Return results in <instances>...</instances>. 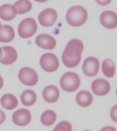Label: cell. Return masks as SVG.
Segmentation results:
<instances>
[{"mask_svg": "<svg viewBox=\"0 0 117 131\" xmlns=\"http://www.w3.org/2000/svg\"><path fill=\"white\" fill-rule=\"evenodd\" d=\"M17 13L18 14H23L31 10L32 5L29 0H18L14 4Z\"/></svg>", "mask_w": 117, "mask_h": 131, "instance_id": "7402d4cb", "label": "cell"}, {"mask_svg": "<svg viewBox=\"0 0 117 131\" xmlns=\"http://www.w3.org/2000/svg\"><path fill=\"white\" fill-rule=\"evenodd\" d=\"M21 100L24 105L31 106L36 103L37 94L33 90H26L24 91L21 94Z\"/></svg>", "mask_w": 117, "mask_h": 131, "instance_id": "d6986e66", "label": "cell"}, {"mask_svg": "<svg viewBox=\"0 0 117 131\" xmlns=\"http://www.w3.org/2000/svg\"><path fill=\"white\" fill-rule=\"evenodd\" d=\"M60 84L61 88L67 92H74L80 85V79L77 73L69 72L64 74L61 78Z\"/></svg>", "mask_w": 117, "mask_h": 131, "instance_id": "7a4b0ae2", "label": "cell"}, {"mask_svg": "<svg viewBox=\"0 0 117 131\" xmlns=\"http://www.w3.org/2000/svg\"><path fill=\"white\" fill-rule=\"evenodd\" d=\"M84 49L83 42L78 39H73L70 40L66 47L63 54L70 58H74L82 56Z\"/></svg>", "mask_w": 117, "mask_h": 131, "instance_id": "5b68a950", "label": "cell"}, {"mask_svg": "<svg viewBox=\"0 0 117 131\" xmlns=\"http://www.w3.org/2000/svg\"><path fill=\"white\" fill-rule=\"evenodd\" d=\"M57 18V13L56 10L52 8H47L40 12L38 16L40 24L44 27L53 26Z\"/></svg>", "mask_w": 117, "mask_h": 131, "instance_id": "52a82bcc", "label": "cell"}, {"mask_svg": "<svg viewBox=\"0 0 117 131\" xmlns=\"http://www.w3.org/2000/svg\"><path fill=\"white\" fill-rule=\"evenodd\" d=\"M2 56H3V51H2V48L0 47V60H1Z\"/></svg>", "mask_w": 117, "mask_h": 131, "instance_id": "83f0119b", "label": "cell"}, {"mask_svg": "<svg viewBox=\"0 0 117 131\" xmlns=\"http://www.w3.org/2000/svg\"><path fill=\"white\" fill-rule=\"evenodd\" d=\"M99 69L100 62L97 58L90 57L85 60L83 65V71L87 77H94L98 72Z\"/></svg>", "mask_w": 117, "mask_h": 131, "instance_id": "ba28073f", "label": "cell"}, {"mask_svg": "<svg viewBox=\"0 0 117 131\" xmlns=\"http://www.w3.org/2000/svg\"><path fill=\"white\" fill-rule=\"evenodd\" d=\"M37 29L38 25L35 20L28 18L20 23L18 27V32L21 38L28 39L34 35Z\"/></svg>", "mask_w": 117, "mask_h": 131, "instance_id": "3957f363", "label": "cell"}, {"mask_svg": "<svg viewBox=\"0 0 117 131\" xmlns=\"http://www.w3.org/2000/svg\"><path fill=\"white\" fill-rule=\"evenodd\" d=\"M40 65L43 70L48 72H53L59 68V61L55 54L46 53L40 58Z\"/></svg>", "mask_w": 117, "mask_h": 131, "instance_id": "277c9868", "label": "cell"}, {"mask_svg": "<svg viewBox=\"0 0 117 131\" xmlns=\"http://www.w3.org/2000/svg\"><path fill=\"white\" fill-rule=\"evenodd\" d=\"M57 115L52 110H46L40 117V121L42 124L47 126H50L56 121Z\"/></svg>", "mask_w": 117, "mask_h": 131, "instance_id": "44dd1931", "label": "cell"}, {"mask_svg": "<svg viewBox=\"0 0 117 131\" xmlns=\"http://www.w3.org/2000/svg\"><path fill=\"white\" fill-rule=\"evenodd\" d=\"M95 1H96L97 4H98L99 5L105 6L108 5V4L111 3V0H95Z\"/></svg>", "mask_w": 117, "mask_h": 131, "instance_id": "d4e9b609", "label": "cell"}, {"mask_svg": "<svg viewBox=\"0 0 117 131\" xmlns=\"http://www.w3.org/2000/svg\"><path fill=\"white\" fill-rule=\"evenodd\" d=\"M35 1L39 2V3H44V2H46L47 1H48V0H35Z\"/></svg>", "mask_w": 117, "mask_h": 131, "instance_id": "f1b7e54d", "label": "cell"}, {"mask_svg": "<svg viewBox=\"0 0 117 131\" xmlns=\"http://www.w3.org/2000/svg\"><path fill=\"white\" fill-rule=\"evenodd\" d=\"M35 42L38 46L45 50H53L56 46V40L55 38L48 34L38 35Z\"/></svg>", "mask_w": 117, "mask_h": 131, "instance_id": "7c38bea8", "label": "cell"}, {"mask_svg": "<svg viewBox=\"0 0 117 131\" xmlns=\"http://www.w3.org/2000/svg\"><path fill=\"white\" fill-rule=\"evenodd\" d=\"M12 121L18 126H26L31 121V113L25 108L18 110L12 115Z\"/></svg>", "mask_w": 117, "mask_h": 131, "instance_id": "30bf717a", "label": "cell"}, {"mask_svg": "<svg viewBox=\"0 0 117 131\" xmlns=\"http://www.w3.org/2000/svg\"><path fill=\"white\" fill-rule=\"evenodd\" d=\"M102 70L106 77H113L115 73V67L113 61L109 58L104 60L102 64Z\"/></svg>", "mask_w": 117, "mask_h": 131, "instance_id": "ffe728a7", "label": "cell"}, {"mask_svg": "<svg viewBox=\"0 0 117 131\" xmlns=\"http://www.w3.org/2000/svg\"><path fill=\"white\" fill-rule=\"evenodd\" d=\"M1 105L8 110H11L17 107L18 101L16 97L11 94H4L1 99Z\"/></svg>", "mask_w": 117, "mask_h": 131, "instance_id": "ac0fdd59", "label": "cell"}, {"mask_svg": "<svg viewBox=\"0 0 117 131\" xmlns=\"http://www.w3.org/2000/svg\"><path fill=\"white\" fill-rule=\"evenodd\" d=\"M4 56L0 62L4 65H10L14 63L18 58L16 50L10 46H4L3 48Z\"/></svg>", "mask_w": 117, "mask_h": 131, "instance_id": "4fadbf2b", "label": "cell"}, {"mask_svg": "<svg viewBox=\"0 0 117 131\" xmlns=\"http://www.w3.org/2000/svg\"><path fill=\"white\" fill-rule=\"evenodd\" d=\"M59 96H60L59 90L55 86L49 85L47 86L43 90V99L48 103H53L56 102L58 100Z\"/></svg>", "mask_w": 117, "mask_h": 131, "instance_id": "5bb4252c", "label": "cell"}, {"mask_svg": "<svg viewBox=\"0 0 117 131\" xmlns=\"http://www.w3.org/2000/svg\"><path fill=\"white\" fill-rule=\"evenodd\" d=\"M101 24L105 28L112 29L117 26V15L112 10H105L101 14Z\"/></svg>", "mask_w": 117, "mask_h": 131, "instance_id": "8fae6325", "label": "cell"}, {"mask_svg": "<svg viewBox=\"0 0 117 131\" xmlns=\"http://www.w3.org/2000/svg\"><path fill=\"white\" fill-rule=\"evenodd\" d=\"M5 120V115L4 112L0 110V125L2 124Z\"/></svg>", "mask_w": 117, "mask_h": 131, "instance_id": "484cf974", "label": "cell"}, {"mask_svg": "<svg viewBox=\"0 0 117 131\" xmlns=\"http://www.w3.org/2000/svg\"><path fill=\"white\" fill-rule=\"evenodd\" d=\"M4 85V81H3V78L1 75H0V89H2L3 88V86Z\"/></svg>", "mask_w": 117, "mask_h": 131, "instance_id": "4316f807", "label": "cell"}, {"mask_svg": "<svg viewBox=\"0 0 117 131\" xmlns=\"http://www.w3.org/2000/svg\"><path fill=\"white\" fill-rule=\"evenodd\" d=\"M88 13L84 7L80 5L74 6L68 10L66 20L68 24L74 27H80L86 22Z\"/></svg>", "mask_w": 117, "mask_h": 131, "instance_id": "6da1fadb", "label": "cell"}, {"mask_svg": "<svg viewBox=\"0 0 117 131\" xmlns=\"http://www.w3.org/2000/svg\"><path fill=\"white\" fill-rule=\"evenodd\" d=\"M72 126L69 122L62 121L57 124L54 130H71Z\"/></svg>", "mask_w": 117, "mask_h": 131, "instance_id": "cb8c5ba5", "label": "cell"}, {"mask_svg": "<svg viewBox=\"0 0 117 131\" xmlns=\"http://www.w3.org/2000/svg\"><path fill=\"white\" fill-rule=\"evenodd\" d=\"M17 10L14 5L4 4L0 7V18L5 21L13 19L16 16Z\"/></svg>", "mask_w": 117, "mask_h": 131, "instance_id": "9a60e30c", "label": "cell"}, {"mask_svg": "<svg viewBox=\"0 0 117 131\" xmlns=\"http://www.w3.org/2000/svg\"><path fill=\"white\" fill-rule=\"evenodd\" d=\"M18 79L25 85L33 86L37 83L38 75L33 69L25 67L21 69L19 72Z\"/></svg>", "mask_w": 117, "mask_h": 131, "instance_id": "8992f818", "label": "cell"}, {"mask_svg": "<svg viewBox=\"0 0 117 131\" xmlns=\"http://www.w3.org/2000/svg\"><path fill=\"white\" fill-rule=\"evenodd\" d=\"M2 28V25H1V23L0 22V30H1V29Z\"/></svg>", "mask_w": 117, "mask_h": 131, "instance_id": "f546056e", "label": "cell"}, {"mask_svg": "<svg viewBox=\"0 0 117 131\" xmlns=\"http://www.w3.org/2000/svg\"><path fill=\"white\" fill-rule=\"evenodd\" d=\"M91 89L94 93L100 96L107 94L111 90L109 82L104 79H97L93 82Z\"/></svg>", "mask_w": 117, "mask_h": 131, "instance_id": "9c48e42d", "label": "cell"}, {"mask_svg": "<svg viewBox=\"0 0 117 131\" xmlns=\"http://www.w3.org/2000/svg\"><path fill=\"white\" fill-rule=\"evenodd\" d=\"M15 37V31L13 27L9 25H4L0 31V42L10 43Z\"/></svg>", "mask_w": 117, "mask_h": 131, "instance_id": "e0dca14e", "label": "cell"}, {"mask_svg": "<svg viewBox=\"0 0 117 131\" xmlns=\"http://www.w3.org/2000/svg\"><path fill=\"white\" fill-rule=\"evenodd\" d=\"M93 97L92 94L86 90H82L78 92L76 96V101L80 106L88 107L92 104Z\"/></svg>", "mask_w": 117, "mask_h": 131, "instance_id": "2e32d148", "label": "cell"}, {"mask_svg": "<svg viewBox=\"0 0 117 131\" xmlns=\"http://www.w3.org/2000/svg\"><path fill=\"white\" fill-rule=\"evenodd\" d=\"M81 60H82V56H80L74 58H70L67 57L63 54L62 55V61L64 65L69 68L77 67L80 64Z\"/></svg>", "mask_w": 117, "mask_h": 131, "instance_id": "603a6c76", "label": "cell"}]
</instances>
